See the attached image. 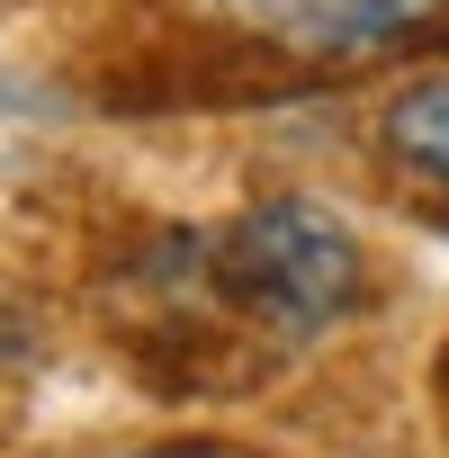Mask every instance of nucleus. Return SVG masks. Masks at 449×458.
I'll return each mask as SVG.
<instances>
[{
    "mask_svg": "<svg viewBox=\"0 0 449 458\" xmlns=\"http://www.w3.org/2000/svg\"><path fill=\"white\" fill-rule=\"evenodd\" d=\"M171 261H180V297H207L216 315L279 342L333 333L369 297V252L324 198H261L224 216L216 234L180 243Z\"/></svg>",
    "mask_w": 449,
    "mask_h": 458,
    "instance_id": "f257e3e1",
    "label": "nucleus"
},
{
    "mask_svg": "<svg viewBox=\"0 0 449 458\" xmlns=\"http://www.w3.org/2000/svg\"><path fill=\"white\" fill-rule=\"evenodd\" d=\"M377 153H386L404 180H422V189L449 207V72L404 81V90L377 108Z\"/></svg>",
    "mask_w": 449,
    "mask_h": 458,
    "instance_id": "7ed1b4c3",
    "label": "nucleus"
},
{
    "mask_svg": "<svg viewBox=\"0 0 449 458\" xmlns=\"http://www.w3.org/2000/svg\"><path fill=\"white\" fill-rule=\"evenodd\" d=\"M207 10L297 64H351V55H386L395 37L440 19L449 0H207Z\"/></svg>",
    "mask_w": 449,
    "mask_h": 458,
    "instance_id": "f03ea898",
    "label": "nucleus"
},
{
    "mask_svg": "<svg viewBox=\"0 0 449 458\" xmlns=\"http://www.w3.org/2000/svg\"><path fill=\"white\" fill-rule=\"evenodd\" d=\"M99 458H234V449H207V440H162V449H99Z\"/></svg>",
    "mask_w": 449,
    "mask_h": 458,
    "instance_id": "20e7f679",
    "label": "nucleus"
}]
</instances>
